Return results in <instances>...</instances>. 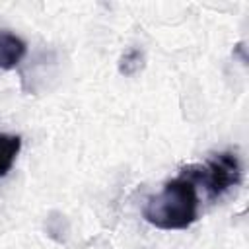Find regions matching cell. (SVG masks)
Returning a JSON list of instances; mask_svg holds the SVG:
<instances>
[{
  "label": "cell",
  "mask_w": 249,
  "mask_h": 249,
  "mask_svg": "<svg viewBox=\"0 0 249 249\" xmlns=\"http://www.w3.org/2000/svg\"><path fill=\"white\" fill-rule=\"evenodd\" d=\"M196 181L181 169L169 179L160 193L146 198L142 216L148 224L160 230H187L198 220V193Z\"/></svg>",
  "instance_id": "6da1fadb"
},
{
  "label": "cell",
  "mask_w": 249,
  "mask_h": 249,
  "mask_svg": "<svg viewBox=\"0 0 249 249\" xmlns=\"http://www.w3.org/2000/svg\"><path fill=\"white\" fill-rule=\"evenodd\" d=\"M183 169L196 181V185L204 187L210 200L222 198L228 191L237 187L243 177L241 161L237 154L230 150L212 154L202 165H187Z\"/></svg>",
  "instance_id": "7a4b0ae2"
},
{
  "label": "cell",
  "mask_w": 249,
  "mask_h": 249,
  "mask_svg": "<svg viewBox=\"0 0 249 249\" xmlns=\"http://www.w3.org/2000/svg\"><path fill=\"white\" fill-rule=\"evenodd\" d=\"M25 53L27 45L19 35L8 29H0V70L16 68L23 60Z\"/></svg>",
  "instance_id": "3957f363"
},
{
  "label": "cell",
  "mask_w": 249,
  "mask_h": 249,
  "mask_svg": "<svg viewBox=\"0 0 249 249\" xmlns=\"http://www.w3.org/2000/svg\"><path fill=\"white\" fill-rule=\"evenodd\" d=\"M21 150V136L0 132V179L8 175Z\"/></svg>",
  "instance_id": "277c9868"
}]
</instances>
